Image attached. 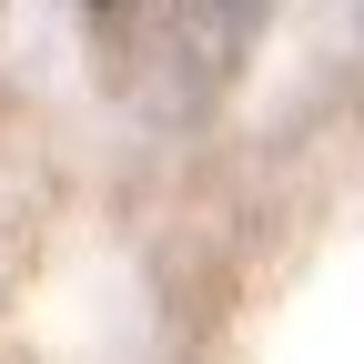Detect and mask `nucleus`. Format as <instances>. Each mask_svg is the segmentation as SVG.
I'll return each mask as SVG.
<instances>
[{
	"label": "nucleus",
	"instance_id": "nucleus-1",
	"mask_svg": "<svg viewBox=\"0 0 364 364\" xmlns=\"http://www.w3.org/2000/svg\"><path fill=\"white\" fill-rule=\"evenodd\" d=\"M263 0H81L91 61L142 122H203L253 51Z\"/></svg>",
	"mask_w": 364,
	"mask_h": 364
}]
</instances>
